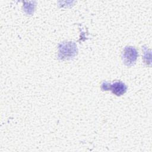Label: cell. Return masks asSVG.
<instances>
[{
    "mask_svg": "<svg viewBox=\"0 0 152 152\" xmlns=\"http://www.w3.org/2000/svg\"><path fill=\"white\" fill-rule=\"evenodd\" d=\"M58 52L60 59H70L77 54L78 49L74 42H65L59 45Z\"/></svg>",
    "mask_w": 152,
    "mask_h": 152,
    "instance_id": "6da1fadb",
    "label": "cell"
},
{
    "mask_svg": "<svg viewBox=\"0 0 152 152\" xmlns=\"http://www.w3.org/2000/svg\"><path fill=\"white\" fill-rule=\"evenodd\" d=\"M101 89L103 91L110 90L115 95L121 96L126 91L127 86L121 81H115L112 84L103 81L101 85Z\"/></svg>",
    "mask_w": 152,
    "mask_h": 152,
    "instance_id": "7a4b0ae2",
    "label": "cell"
},
{
    "mask_svg": "<svg viewBox=\"0 0 152 152\" xmlns=\"http://www.w3.org/2000/svg\"><path fill=\"white\" fill-rule=\"evenodd\" d=\"M137 49L132 46H126L122 52V59L124 63L127 66H131L134 64L138 57Z\"/></svg>",
    "mask_w": 152,
    "mask_h": 152,
    "instance_id": "3957f363",
    "label": "cell"
}]
</instances>
